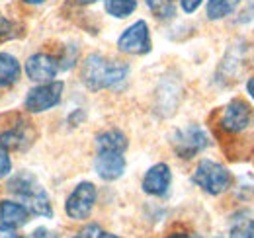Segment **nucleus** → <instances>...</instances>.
Wrapping results in <instances>:
<instances>
[{"label":"nucleus","instance_id":"f257e3e1","mask_svg":"<svg viewBox=\"0 0 254 238\" xmlns=\"http://www.w3.org/2000/svg\"><path fill=\"white\" fill-rule=\"evenodd\" d=\"M129 66L122 60H108L102 55H90L82 64V82L92 92L114 88L127 78Z\"/></svg>","mask_w":254,"mask_h":238},{"label":"nucleus","instance_id":"f03ea898","mask_svg":"<svg viewBox=\"0 0 254 238\" xmlns=\"http://www.w3.org/2000/svg\"><path fill=\"white\" fill-rule=\"evenodd\" d=\"M8 191L18 195L22 201H26V207L33 215L45 217V219L53 217V207H51L47 191L30 172H20L8 179Z\"/></svg>","mask_w":254,"mask_h":238},{"label":"nucleus","instance_id":"7ed1b4c3","mask_svg":"<svg viewBox=\"0 0 254 238\" xmlns=\"http://www.w3.org/2000/svg\"><path fill=\"white\" fill-rule=\"evenodd\" d=\"M191 181L197 187H201L205 193L219 195V193L227 191L231 187L233 178H231V172L225 166L213 162V160H201L197 164L193 176H191Z\"/></svg>","mask_w":254,"mask_h":238},{"label":"nucleus","instance_id":"20e7f679","mask_svg":"<svg viewBox=\"0 0 254 238\" xmlns=\"http://www.w3.org/2000/svg\"><path fill=\"white\" fill-rule=\"evenodd\" d=\"M172 149L180 158H193L195 154H199L201 150H205L209 147V137L207 133L197 127V125H188L178 129L172 135Z\"/></svg>","mask_w":254,"mask_h":238},{"label":"nucleus","instance_id":"39448f33","mask_svg":"<svg viewBox=\"0 0 254 238\" xmlns=\"http://www.w3.org/2000/svg\"><path fill=\"white\" fill-rule=\"evenodd\" d=\"M63 90H64V84L61 80H51V82L39 84V86H35V88H32L28 92V96L24 100V108L30 114L47 112V110L55 108L61 102Z\"/></svg>","mask_w":254,"mask_h":238},{"label":"nucleus","instance_id":"423d86ee","mask_svg":"<svg viewBox=\"0 0 254 238\" xmlns=\"http://www.w3.org/2000/svg\"><path fill=\"white\" fill-rule=\"evenodd\" d=\"M96 203V185L92 181H80L72 193L66 197L64 211L74 221H84L90 217Z\"/></svg>","mask_w":254,"mask_h":238},{"label":"nucleus","instance_id":"0eeeda50","mask_svg":"<svg viewBox=\"0 0 254 238\" xmlns=\"http://www.w3.org/2000/svg\"><path fill=\"white\" fill-rule=\"evenodd\" d=\"M118 49L127 55H145L151 51V33L145 20L129 26L118 39Z\"/></svg>","mask_w":254,"mask_h":238},{"label":"nucleus","instance_id":"6e6552de","mask_svg":"<svg viewBox=\"0 0 254 238\" xmlns=\"http://www.w3.org/2000/svg\"><path fill=\"white\" fill-rule=\"evenodd\" d=\"M26 76L37 82V84H45V82H51L55 80L57 76V70H59V62L53 55H47V53H33L30 59L26 60Z\"/></svg>","mask_w":254,"mask_h":238},{"label":"nucleus","instance_id":"1a4fd4ad","mask_svg":"<svg viewBox=\"0 0 254 238\" xmlns=\"http://www.w3.org/2000/svg\"><path fill=\"white\" fill-rule=\"evenodd\" d=\"M251 123V108L243 100H233L221 116V127L227 133H241Z\"/></svg>","mask_w":254,"mask_h":238},{"label":"nucleus","instance_id":"9d476101","mask_svg":"<svg viewBox=\"0 0 254 238\" xmlns=\"http://www.w3.org/2000/svg\"><path fill=\"white\" fill-rule=\"evenodd\" d=\"M170 181H172V172H170L168 164L160 162V164H155L147 170V174L143 178V191L149 195L162 197V195H166Z\"/></svg>","mask_w":254,"mask_h":238},{"label":"nucleus","instance_id":"9b49d317","mask_svg":"<svg viewBox=\"0 0 254 238\" xmlns=\"http://www.w3.org/2000/svg\"><path fill=\"white\" fill-rule=\"evenodd\" d=\"M96 174L106 181L122 178L126 172V158L122 152H98L94 160Z\"/></svg>","mask_w":254,"mask_h":238},{"label":"nucleus","instance_id":"f8f14e48","mask_svg":"<svg viewBox=\"0 0 254 238\" xmlns=\"http://www.w3.org/2000/svg\"><path fill=\"white\" fill-rule=\"evenodd\" d=\"M30 143H32V129H30V123L26 121H18L16 125H12L0 135V149L6 152L24 150Z\"/></svg>","mask_w":254,"mask_h":238},{"label":"nucleus","instance_id":"ddd939ff","mask_svg":"<svg viewBox=\"0 0 254 238\" xmlns=\"http://www.w3.org/2000/svg\"><path fill=\"white\" fill-rule=\"evenodd\" d=\"M30 221V211L18 201H0V223L8 229H20Z\"/></svg>","mask_w":254,"mask_h":238},{"label":"nucleus","instance_id":"4468645a","mask_svg":"<svg viewBox=\"0 0 254 238\" xmlns=\"http://www.w3.org/2000/svg\"><path fill=\"white\" fill-rule=\"evenodd\" d=\"M22 76V64L10 53H0V88H8L16 84Z\"/></svg>","mask_w":254,"mask_h":238},{"label":"nucleus","instance_id":"2eb2a0df","mask_svg":"<svg viewBox=\"0 0 254 238\" xmlns=\"http://www.w3.org/2000/svg\"><path fill=\"white\" fill-rule=\"evenodd\" d=\"M96 149L98 152H122L124 154L127 149V137L118 129L104 131L96 137Z\"/></svg>","mask_w":254,"mask_h":238},{"label":"nucleus","instance_id":"dca6fc26","mask_svg":"<svg viewBox=\"0 0 254 238\" xmlns=\"http://www.w3.org/2000/svg\"><path fill=\"white\" fill-rule=\"evenodd\" d=\"M241 0H207V18L209 20H223L225 16L233 14Z\"/></svg>","mask_w":254,"mask_h":238},{"label":"nucleus","instance_id":"f3484780","mask_svg":"<svg viewBox=\"0 0 254 238\" xmlns=\"http://www.w3.org/2000/svg\"><path fill=\"white\" fill-rule=\"evenodd\" d=\"M147 8L157 16L159 20H170L176 16V4L174 0H145Z\"/></svg>","mask_w":254,"mask_h":238},{"label":"nucleus","instance_id":"a211bd4d","mask_svg":"<svg viewBox=\"0 0 254 238\" xmlns=\"http://www.w3.org/2000/svg\"><path fill=\"white\" fill-rule=\"evenodd\" d=\"M137 0H106V12L114 18H127L135 12Z\"/></svg>","mask_w":254,"mask_h":238},{"label":"nucleus","instance_id":"6ab92c4d","mask_svg":"<svg viewBox=\"0 0 254 238\" xmlns=\"http://www.w3.org/2000/svg\"><path fill=\"white\" fill-rule=\"evenodd\" d=\"M16 35H18V26L10 18L0 14V43L8 41V39H14Z\"/></svg>","mask_w":254,"mask_h":238},{"label":"nucleus","instance_id":"aec40b11","mask_svg":"<svg viewBox=\"0 0 254 238\" xmlns=\"http://www.w3.org/2000/svg\"><path fill=\"white\" fill-rule=\"evenodd\" d=\"M78 57V51H76V47H72V45H68V47H64V57H61V60H57V62H63L61 64V68H70L72 64H74V60Z\"/></svg>","mask_w":254,"mask_h":238},{"label":"nucleus","instance_id":"412c9836","mask_svg":"<svg viewBox=\"0 0 254 238\" xmlns=\"http://www.w3.org/2000/svg\"><path fill=\"white\" fill-rule=\"evenodd\" d=\"M10 170H12V160H10L6 150L0 149V179L6 178L10 174Z\"/></svg>","mask_w":254,"mask_h":238},{"label":"nucleus","instance_id":"4be33fe9","mask_svg":"<svg viewBox=\"0 0 254 238\" xmlns=\"http://www.w3.org/2000/svg\"><path fill=\"white\" fill-rule=\"evenodd\" d=\"M98 237H100V227L98 225H88V227H84L74 238H98Z\"/></svg>","mask_w":254,"mask_h":238},{"label":"nucleus","instance_id":"5701e85b","mask_svg":"<svg viewBox=\"0 0 254 238\" xmlns=\"http://www.w3.org/2000/svg\"><path fill=\"white\" fill-rule=\"evenodd\" d=\"M28 238H59V235H57L55 231H49V229H45V227H39V229H35Z\"/></svg>","mask_w":254,"mask_h":238},{"label":"nucleus","instance_id":"b1692460","mask_svg":"<svg viewBox=\"0 0 254 238\" xmlns=\"http://www.w3.org/2000/svg\"><path fill=\"white\" fill-rule=\"evenodd\" d=\"M201 2H203V0H180V6H182V10H184L186 14H193V12L201 6Z\"/></svg>","mask_w":254,"mask_h":238},{"label":"nucleus","instance_id":"393cba45","mask_svg":"<svg viewBox=\"0 0 254 238\" xmlns=\"http://www.w3.org/2000/svg\"><path fill=\"white\" fill-rule=\"evenodd\" d=\"M231 238H247V227L235 225L233 231H231Z\"/></svg>","mask_w":254,"mask_h":238},{"label":"nucleus","instance_id":"a878e982","mask_svg":"<svg viewBox=\"0 0 254 238\" xmlns=\"http://www.w3.org/2000/svg\"><path fill=\"white\" fill-rule=\"evenodd\" d=\"M0 238H20L16 233H14V229H8V227H0Z\"/></svg>","mask_w":254,"mask_h":238},{"label":"nucleus","instance_id":"bb28decb","mask_svg":"<svg viewBox=\"0 0 254 238\" xmlns=\"http://www.w3.org/2000/svg\"><path fill=\"white\" fill-rule=\"evenodd\" d=\"M247 92L251 94V98L254 100V76L253 78H249V82H247Z\"/></svg>","mask_w":254,"mask_h":238},{"label":"nucleus","instance_id":"cd10ccee","mask_svg":"<svg viewBox=\"0 0 254 238\" xmlns=\"http://www.w3.org/2000/svg\"><path fill=\"white\" fill-rule=\"evenodd\" d=\"M247 238H254V221H251L247 227Z\"/></svg>","mask_w":254,"mask_h":238},{"label":"nucleus","instance_id":"c85d7f7f","mask_svg":"<svg viewBox=\"0 0 254 238\" xmlns=\"http://www.w3.org/2000/svg\"><path fill=\"white\" fill-rule=\"evenodd\" d=\"M166 238H191V237L186 235V233H174V235H168Z\"/></svg>","mask_w":254,"mask_h":238},{"label":"nucleus","instance_id":"c756f323","mask_svg":"<svg viewBox=\"0 0 254 238\" xmlns=\"http://www.w3.org/2000/svg\"><path fill=\"white\" fill-rule=\"evenodd\" d=\"M24 4H32V6H39V4H43L45 0H22Z\"/></svg>","mask_w":254,"mask_h":238},{"label":"nucleus","instance_id":"7c9ffc66","mask_svg":"<svg viewBox=\"0 0 254 238\" xmlns=\"http://www.w3.org/2000/svg\"><path fill=\"white\" fill-rule=\"evenodd\" d=\"M98 238H120V237H116V235H110V233H100V237Z\"/></svg>","mask_w":254,"mask_h":238},{"label":"nucleus","instance_id":"2f4dec72","mask_svg":"<svg viewBox=\"0 0 254 238\" xmlns=\"http://www.w3.org/2000/svg\"><path fill=\"white\" fill-rule=\"evenodd\" d=\"M80 4H94V2H98V0H78Z\"/></svg>","mask_w":254,"mask_h":238}]
</instances>
